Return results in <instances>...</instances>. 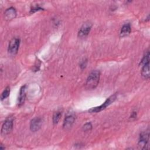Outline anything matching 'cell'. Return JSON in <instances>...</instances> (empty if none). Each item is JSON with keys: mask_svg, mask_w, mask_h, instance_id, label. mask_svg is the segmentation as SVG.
I'll return each instance as SVG.
<instances>
[{"mask_svg": "<svg viewBox=\"0 0 150 150\" xmlns=\"http://www.w3.org/2000/svg\"><path fill=\"white\" fill-rule=\"evenodd\" d=\"M100 73L99 71H93L88 76L86 83V87L88 90L94 89L98 85L100 80Z\"/></svg>", "mask_w": 150, "mask_h": 150, "instance_id": "6da1fadb", "label": "cell"}, {"mask_svg": "<svg viewBox=\"0 0 150 150\" xmlns=\"http://www.w3.org/2000/svg\"><path fill=\"white\" fill-rule=\"evenodd\" d=\"M149 133L148 131L142 132L140 134L138 145L142 149H149Z\"/></svg>", "mask_w": 150, "mask_h": 150, "instance_id": "7a4b0ae2", "label": "cell"}, {"mask_svg": "<svg viewBox=\"0 0 150 150\" xmlns=\"http://www.w3.org/2000/svg\"><path fill=\"white\" fill-rule=\"evenodd\" d=\"M116 98V94H114L112 96H111L110 97H109L105 101V102L101 104L100 106L98 107H93L91 109H90L88 110V111L90 112H100L102 110H103L104 109H105L107 106H108L109 105H110L112 103H113L114 101V100Z\"/></svg>", "mask_w": 150, "mask_h": 150, "instance_id": "3957f363", "label": "cell"}, {"mask_svg": "<svg viewBox=\"0 0 150 150\" xmlns=\"http://www.w3.org/2000/svg\"><path fill=\"white\" fill-rule=\"evenodd\" d=\"M20 45V40L17 38H13L9 42L8 45V52L11 54L15 55L17 53Z\"/></svg>", "mask_w": 150, "mask_h": 150, "instance_id": "277c9868", "label": "cell"}, {"mask_svg": "<svg viewBox=\"0 0 150 150\" xmlns=\"http://www.w3.org/2000/svg\"><path fill=\"white\" fill-rule=\"evenodd\" d=\"M13 128V120L11 118H8L6 119L4 124H2L1 128V134L3 135H6L9 134L12 130Z\"/></svg>", "mask_w": 150, "mask_h": 150, "instance_id": "5b68a950", "label": "cell"}, {"mask_svg": "<svg viewBox=\"0 0 150 150\" xmlns=\"http://www.w3.org/2000/svg\"><path fill=\"white\" fill-rule=\"evenodd\" d=\"M91 28V24L90 23H84L82 26L80 28L78 36L80 38H85L87 36Z\"/></svg>", "mask_w": 150, "mask_h": 150, "instance_id": "8992f818", "label": "cell"}, {"mask_svg": "<svg viewBox=\"0 0 150 150\" xmlns=\"http://www.w3.org/2000/svg\"><path fill=\"white\" fill-rule=\"evenodd\" d=\"M42 120L39 117H36L32 119L30 123V129L33 132H36L39 130L42 125Z\"/></svg>", "mask_w": 150, "mask_h": 150, "instance_id": "52a82bcc", "label": "cell"}, {"mask_svg": "<svg viewBox=\"0 0 150 150\" xmlns=\"http://www.w3.org/2000/svg\"><path fill=\"white\" fill-rule=\"evenodd\" d=\"M75 118L72 114H68L66 116L64 122H63V128L65 129H68L70 128L74 123Z\"/></svg>", "mask_w": 150, "mask_h": 150, "instance_id": "ba28073f", "label": "cell"}, {"mask_svg": "<svg viewBox=\"0 0 150 150\" xmlns=\"http://www.w3.org/2000/svg\"><path fill=\"white\" fill-rule=\"evenodd\" d=\"M26 97V86H22L19 91L18 98V104L19 106H21L23 104Z\"/></svg>", "mask_w": 150, "mask_h": 150, "instance_id": "9c48e42d", "label": "cell"}, {"mask_svg": "<svg viewBox=\"0 0 150 150\" xmlns=\"http://www.w3.org/2000/svg\"><path fill=\"white\" fill-rule=\"evenodd\" d=\"M4 14H5V18H6V19L10 20L14 18L16 16V12L15 9L11 7L7 9L5 11Z\"/></svg>", "mask_w": 150, "mask_h": 150, "instance_id": "30bf717a", "label": "cell"}, {"mask_svg": "<svg viewBox=\"0 0 150 150\" xmlns=\"http://www.w3.org/2000/svg\"><path fill=\"white\" fill-rule=\"evenodd\" d=\"M131 31V28L129 23H126L124 24L122 27L121 28V31H120V36L121 37H124L127 35H128Z\"/></svg>", "mask_w": 150, "mask_h": 150, "instance_id": "8fae6325", "label": "cell"}, {"mask_svg": "<svg viewBox=\"0 0 150 150\" xmlns=\"http://www.w3.org/2000/svg\"><path fill=\"white\" fill-rule=\"evenodd\" d=\"M141 74L143 77L145 79H148L149 78V62L144 64L142 66L141 70Z\"/></svg>", "mask_w": 150, "mask_h": 150, "instance_id": "7c38bea8", "label": "cell"}, {"mask_svg": "<svg viewBox=\"0 0 150 150\" xmlns=\"http://www.w3.org/2000/svg\"><path fill=\"white\" fill-rule=\"evenodd\" d=\"M61 116H62V111L58 110L54 112L53 115V123L54 124H57L60 119Z\"/></svg>", "mask_w": 150, "mask_h": 150, "instance_id": "4fadbf2b", "label": "cell"}, {"mask_svg": "<svg viewBox=\"0 0 150 150\" xmlns=\"http://www.w3.org/2000/svg\"><path fill=\"white\" fill-rule=\"evenodd\" d=\"M149 62V50H147L145 53L144 56H143L140 62V64L143 66L144 64H146Z\"/></svg>", "mask_w": 150, "mask_h": 150, "instance_id": "5bb4252c", "label": "cell"}, {"mask_svg": "<svg viewBox=\"0 0 150 150\" xmlns=\"http://www.w3.org/2000/svg\"><path fill=\"white\" fill-rule=\"evenodd\" d=\"M9 93H10V88L9 87H6L1 94V100H2L8 97V96H9Z\"/></svg>", "mask_w": 150, "mask_h": 150, "instance_id": "9a60e30c", "label": "cell"}, {"mask_svg": "<svg viewBox=\"0 0 150 150\" xmlns=\"http://www.w3.org/2000/svg\"><path fill=\"white\" fill-rule=\"evenodd\" d=\"M92 128V125L90 122H87L86 123L83 127V129L84 131H90Z\"/></svg>", "mask_w": 150, "mask_h": 150, "instance_id": "2e32d148", "label": "cell"}, {"mask_svg": "<svg viewBox=\"0 0 150 150\" xmlns=\"http://www.w3.org/2000/svg\"><path fill=\"white\" fill-rule=\"evenodd\" d=\"M41 10H43V9L39 6H35V7H33V8L31 9V11L30 12H35L36 11H41Z\"/></svg>", "mask_w": 150, "mask_h": 150, "instance_id": "e0dca14e", "label": "cell"}, {"mask_svg": "<svg viewBox=\"0 0 150 150\" xmlns=\"http://www.w3.org/2000/svg\"><path fill=\"white\" fill-rule=\"evenodd\" d=\"M137 116V113L135 112H133L131 115V118H135Z\"/></svg>", "mask_w": 150, "mask_h": 150, "instance_id": "ac0fdd59", "label": "cell"}, {"mask_svg": "<svg viewBox=\"0 0 150 150\" xmlns=\"http://www.w3.org/2000/svg\"><path fill=\"white\" fill-rule=\"evenodd\" d=\"M86 61H84V62H83V63L81 64V66H83V68L84 67H86Z\"/></svg>", "mask_w": 150, "mask_h": 150, "instance_id": "d6986e66", "label": "cell"}]
</instances>
